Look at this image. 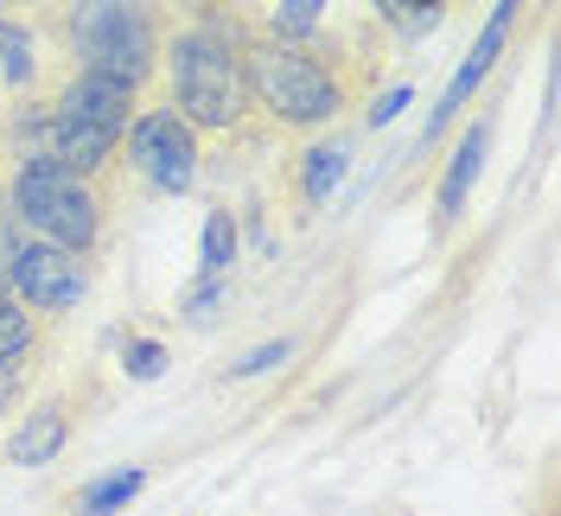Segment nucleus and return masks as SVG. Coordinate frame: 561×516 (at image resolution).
I'll return each instance as SVG.
<instances>
[{
	"label": "nucleus",
	"mask_w": 561,
	"mask_h": 516,
	"mask_svg": "<svg viewBox=\"0 0 561 516\" xmlns=\"http://www.w3.org/2000/svg\"><path fill=\"white\" fill-rule=\"evenodd\" d=\"M167 90H173V115L185 128L205 135H237L255 103H249V77H243V38L230 26L192 20L167 38Z\"/></svg>",
	"instance_id": "f257e3e1"
},
{
	"label": "nucleus",
	"mask_w": 561,
	"mask_h": 516,
	"mask_svg": "<svg viewBox=\"0 0 561 516\" xmlns=\"http://www.w3.org/2000/svg\"><path fill=\"white\" fill-rule=\"evenodd\" d=\"M243 77L249 103L275 128H325L345 108V77L319 45H287V38H243Z\"/></svg>",
	"instance_id": "f03ea898"
},
{
	"label": "nucleus",
	"mask_w": 561,
	"mask_h": 516,
	"mask_svg": "<svg viewBox=\"0 0 561 516\" xmlns=\"http://www.w3.org/2000/svg\"><path fill=\"white\" fill-rule=\"evenodd\" d=\"M7 198H13V217L26 223L33 242H51L70 255H90L103 242V198L90 192V179L58 172L51 160H20Z\"/></svg>",
	"instance_id": "7ed1b4c3"
},
{
	"label": "nucleus",
	"mask_w": 561,
	"mask_h": 516,
	"mask_svg": "<svg viewBox=\"0 0 561 516\" xmlns=\"http://www.w3.org/2000/svg\"><path fill=\"white\" fill-rule=\"evenodd\" d=\"M65 38L83 70H103L128 90H147V77L160 70V33L153 13L140 0H77L65 20Z\"/></svg>",
	"instance_id": "20e7f679"
},
{
	"label": "nucleus",
	"mask_w": 561,
	"mask_h": 516,
	"mask_svg": "<svg viewBox=\"0 0 561 516\" xmlns=\"http://www.w3.org/2000/svg\"><path fill=\"white\" fill-rule=\"evenodd\" d=\"M122 160L147 192L160 198H185L205 172V153H198V128H185L173 108H140L122 135Z\"/></svg>",
	"instance_id": "39448f33"
},
{
	"label": "nucleus",
	"mask_w": 561,
	"mask_h": 516,
	"mask_svg": "<svg viewBox=\"0 0 561 516\" xmlns=\"http://www.w3.org/2000/svg\"><path fill=\"white\" fill-rule=\"evenodd\" d=\"M0 294H13L26 312H51L58 319V312L83 307V294H90V255H70V249H51V242H26L13 255Z\"/></svg>",
	"instance_id": "423d86ee"
},
{
	"label": "nucleus",
	"mask_w": 561,
	"mask_h": 516,
	"mask_svg": "<svg viewBox=\"0 0 561 516\" xmlns=\"http://www.w3.org/2000/svg\"><path fill=\"white\" fill-rule=\"evenodd\" d=\"M517 13H524V0H497L485 20V33H479V45L466 51V65L447 77V90H440V103L427 108V128H421V140H434L447 122H459V108L479 96V83L491 77V65L504 58V45H511V26H517Z\"/></svg>",
	"instance_id": "0eeeda50"
},
{
	"label": "nucleus",
	"mask_w": 561,
	"mask_h": 516,
	"mask_svg": "<svg viewBox=\"0 0 561 516\" xmlns=\"http://www.w3.org/2000/svg\"><path fill=\"white\" fill-rule=\"evenodd\" d=\"M122 153V135L115 128H96V122H70V115H51L45 122V147L38 160H51L58 172H77V179H96Z\"/></svg>",
	"instance_id": "6e6552de"
},
{
	"label": "nucleus",
	"mask_w": 561,
	"mask_h": 516,
	"mask_svg": "<svg viewBox=\"0 0 561 516\" xmlns=\"http://www.w3.org/2000/svg\"><path fill=\"white\" fill-rule=\"evenodd\" d=\"M51 115H70V122H96V128H115V135H128V122H135V90H128V83H115V77H103V70H77L65 90H58Z\"/></svg>",
	"instance_id": "1a4fd4ad"
},
{
	"label": "nucleus",
	"mask_w": 561,
	"mask_h": 516,
	"mask_svg": "<svg viewBox=\"0 0 561 516\" xmlns=\"http://www.w3.org/2000/svg\"><path fill=\"white\" fill-rule=\"evenodd\" d=\"M65 447H70V402H33L7 427V466H20V472L58 466Z\"/></svg>",
	"instance_id": "9d476101"
},
{
	"label": "nucleus",
	"mask_w": 561,
	"mask_h": 516,
	"mask_svg": "<svg viewBox=\"0 0 561 516\" xmlns=\"http://www.w3.org/2000/svg\"><path fill=\"white\" fill-rule=\"evenodd\" d=\"M485 153H491V122H472L466 140L454 147L447 172H440V185H434V217H440V230L466 217V198H472V185H479V172H485Z\"/></svg>",
	"instance_id": "9b49d317"
},
{
	"label": "nucleus",
	"mask_w": 561,
	"mask_h": 516,
	"mask_svg": "<svg viewBox=\"0 0 561 516\" xmlns=\"http://www.w3.org/2000/svg\"><path fill=\"white\" fill-rule=\"evenodd\" d=\"M38 77H45V58H38L33 26L0 13V83H7V96H26Z\"/></svg>",
	"instance_id": "f8f14e48"
},
{
	"label": "nucleus",
	"mask_w": 561,
	"mask_h": 516,
	"mask_svg": "<svg viewBox=\"0 0 561 516\" xmlns=\"http://www.w3.org/2000/svg\"><path fill=\"white\" fill-rule=\"evenodd\" d=\"M351 172V147L345 140H319L307 147L300 160H294V192H300V205H325L332 198V185Z\"/></svg>",
	"instance_id": "ddd939ff"
},
{
	"label": "nucleus",
	"mask_w": 561,
	"mask_h": 516,
	"mask_svg": "<svg viewBox=\"0 0 561 516\" xmlns=\"http://www.w3.org/2000/svg\"><path fill=\"white\" fill-rule=\"evenodd\" d=\"M140 491H147V466H122V472H103V479L90 484L77 504H70V516H115L128 511Z\"/></svg>",
	"instance_id": "4468645a"
},
{
	"label": "nucleus",
	"mask_w": 561,
	"mask_h": 516,
	"mask_svg": "<svg viewBox=\"0 0 561 516\" xmlns=\"http://www.w3.org/2000/svg\"><path fill=\"white\" fill-rule=\"evenodd\" d=\"M237 268V217L230 210H210L205 230H198V275H230Z\"/></svg>",
	"instance_id": "2eb2a0df"
},
{
	"label": "nucleus",
	"mask_w": 561,
	"mask_h": 516,
	"mask_svg": "<svg viewBox=\"0 0 561 516\" xmlns=\"http://www.w3.org/2000/svg\"><path fill=\"white\" fill-rule=\"evenodd\" d=\"M38 351V312H26L13 294H0V364H33Z\"/></svg>",
	"instance_id": "dca6fc26"
},
{
	"label": "nucleus",
	"mask_w": 561,
	"mask_h": 516,
	"mask_svg": "<svg viewBox=\"0 0 561 516\" xmlns=\"http://www.w3.org/2000/svg\"><path fill=\"white\" fill-rule=\"evenodd\" d=\"M325 7H332V0H280L275 13H268V38H287V45H313L319 20H325Z\"/></svg>",
	"instance_id": "f3484780"
},
{
	"label": "nucleus",
	"mask_w": 561,
	"mask_h": 516,
	"mask_svg": "<svg viewBox=\"0 0 561 516\" xmlns=\"http://www.w3.org/2000/svg\"><path fill=\"white\" fill-rule=\"evenodd\" d=\"M377 13H383L389 26H396V38H421V33H434L440 26V0H377Z\"/></svg>",
	"instance_id": "a211bd4d"
},
{
	"label": "nucleus",
	"mask_w": 561,
	"mask_h": 516,
	"mask_svg": "<svg viewBox=\"0 0 561 516\" xmlns=\"http://www.w3.org/2000/svg\"><path fill=\"white\" fill-rule=\"evenodd\" d=\"M167 344L160 339H122V370H128V382H160L167 377Z\"/></svg>",
	"instance_id": "6ab92c4d"
},
{
	"label": "nucleus",
	"mask_w": 561,
	"mask_h": 516,
	"mask_svg": "<svg viewBox=\"0 0 561 516\" xmlns=\"http://www.w3.org/2000/svg\"><path fill=\"white\" fill-rule=\"evenodd\" d=\"M217 307H224V280H217V275H198L192 287H185V300H179V312H185L192 325L217 319Z\"/></svg>",
	"instance_id": "aec40b11"
},
{
	"label": "nucleus",
	"mask_w": 561,
	"mask_h": 516,
	"mask_svg": "<svg viewBox=\"0 0 561 516\" xmlns=\"http://www.w3.org/2000/svg\"><path fill=\"white\" fill-rule=\"evenodd\" d=\"M294 357V339H268V344H255V351H243L237 364H230V377L243 382V377H262V370H275V364H287Z\"/></svg>",
	"instance_id": "412c9836"
},
{
	"label": "nucleus",
	"mask_w": 561,
	"mask_h": 516,
	"mask_svg": "<svg viewBox=\"0 0 561 516\" xmlns=\"http://www.w3.org/2000/svg\"><path fill=\"white\" fill-rule=\"evenodd\" d=\"M26 223L13 217V198H7V185H0V287H7V268H13V255L26 249Z\"/></svg>",
	"instance_id": "4be33fe9"
},
{
	"label": "nucleus",
	"mask_w": 561,
	"mask_h": 516,
	"mask_svg": "<svg viewBox=\"0 0 561 516\" xmlns=\"http://www.w3.org/2000/svg\"><path fill=\"white\" fill-rule=\"evenodd\" d=\"M26 370H33V364H0V421L26 402Z\"/></svg>",
	"instance_id": "5701e85b"
},
{
	"label": "nucleus",
	"mask_w": 561,
	"mask_h": 516,
	"mask_svg": "<svg viewBox=\"0 0 561 516\" xmlns=\"http://www.w3.org/2000/svg\"><path fill=\"white\" fill-rule=\"evenodd\" d=\"M409 96H415V90H409V83H396V90H383V96H377V103H370V115H364V122H370V128H389V122H396V115H402V108H409Z\"/></svg>",
	"instance_id": "b1692460"
}]
</instances>
